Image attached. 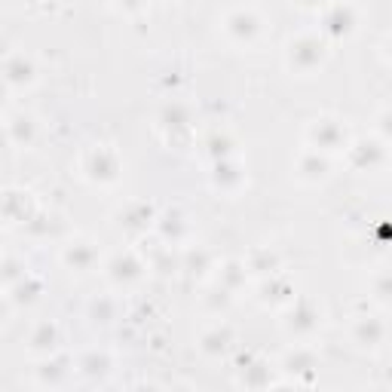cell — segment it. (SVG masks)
<instances>
[{"label": "cell", "mask_w": 392, "mask_h": 392, "mask_svg": "<svg viewBox=\"0 0 392 392\" xmlns=\"http://www.w3.org/2000/svg\"><path fill=\"white\" fill-rule=\"evenodd\" d=\"M3 80L10 89H25L34 80V65L25 58V52H15L3 61Z\"/></svg>", "instance_id": "cell-1"}, {"label": "cell", "mask_w": 392, "mask_h": 392, "mask_svg": "<svg viewBox=\"0 0 392 392\" xmlns=\"http://www.w3.org/2000/svg\"><path fill=\"white\" fill-rule=\"evenodd\" d=\"M322 61V43L313 37H301L297 43H291V65H297V71H310Z\"/></svg>", "instance_id": "cell-2"}, {"label": "cell", "mask_w": 392, "mask_h": 392, "mask_svg": "<svg viewBox=\"0 0 392 392\" xmlns=\"http://www.w3.org/2000/svg\"><path fill=\"white\" fill-rule=\"evenodd\" d=\"M6 138H10L13 148H25V144L34 141V123L25 113H19V117H13L6 123Z\"/></svg>", "instance_id": "cell-3"}, {"label": "cell", "mask_w": 392, "mask_h": 392, "mask_svg": "<svg viewBox=\"0 0 392 392\" xmlns=\"http://www.w3.org/2000/svg\"><path fill=\"white\" fill-rule=\"evenodd\" d=\"M56 340H58L56 325H52V322H40L28 337V350L31 352H52L56 350Z\"/></svg>", "instance_id": "cell-4"}, {"label": "cell", "mask_w": 392, "mask_h": 392, "mask_svg": "<svg viewBox=\"0 0 392 392\" xmlns=\"http://www.w3.org/2000/svg\"><path fill=\"white\" fill-rule=\"evenodd\" d=\"M227 31H230V37H236V40H255V34H258V19L251 13H233L227 19Z\"/></svg>", "instance_id": "cell-5"}, {"label": "cell", "mask_w": 392, "mask_h": 392, "mask_svg": "<svg viewBox=\"0 0 392 392\" xmlns=\"http://www.w3.org/2000/svg\"><path fill=\"white\" fill-rule=\"evenodd\" d=\"M313 141L319 144V148H328V150H334V148H340V141H343V132L334 126L331 120H322L316 129H313Z\"/></svg>", "instance_id": "cell-6"}, {"label": "cell", "mask_w": 392, "mask_h": 392, "mask_svg": "<svg viewBox=\"0 0 392 392\" xmlns=\"http://www.w3.org/2000/svg\"><path fill=\"white\" fill-rule=\"evenodd\" d=\"M356 340L362 343V347H377L383 340V325L377 319H362L356 328Z\"/></svg>", "instance_id": "cell-7"}, {"label": "cell", "mask_w": 392, "mask_h": 392, "mask_svg": "<svg viewBox=\"0 0 392 392\" xmlns=\"http://www.w3.org/2000/svg\"><path fill=\"white\" fill-rule=\"evenodd\" d=\"M95 260V251L89 249V245H71V249L65 251V264L68 267H74V270H86V267Z\"/></svg>", "instance_id": "cell-8"}, {"label": "cell", "mask_w": 392, "mask_h": 392, "mask_svg": "<svg viewBox=\"0 0 392 392\" xmlns=\"http://www.w3.org/2000/svg\"><path fill=\"white\" fill-rule=\"evenodd\" d=\"M230 343V331H209L203 337V350L209 352V356H218V352H224Z\"/></svg>", "instance_id": "cell-9"}, {"label": "cell", "mask_w": 392, "mask_h": 392, "mask_svg": "<svg viewBox=\"0 0 392 392\" xmlns=\"http://www.w3.org/2000/svg\"><path fill=\"white\" fill-rule=\"evenodd\" d=\"M19 279H25V264H22V260H15V258H6L3 260V285L13 288Z\"/></svg>", "instance_id": "cell-10"}, {"label": "cell", "mask_w": 392, "mask_h": 392, "mask_svg": "<svg viewBox=\"0 0 392 392\" xmlns=\"http://www.w3.org/2000/svg\"><path fill=\"white\" fill-rule=\"evenodd\" d=\"M61 377H65V368H58L56 362H49V365H43V368H37V380H40L43 386H58Z\"/></svg>", "instance_id": "cell-11"}, {"label": "cell", "mask_w": 392, "mask_h": 392, "mask_svg": "<svg viewBox=\"0 0 392 392\" xmlns=\"http://www.w3.org/2000/svg\"><path fill=\"white\" fill-rule=\"evenodd\" d=\"M104 157H107L104 150H98V153H95V163H92V168H89L92 178H102V181L113 178V168H117V166H104Z\"/></svg>", "instance_id": "cell-12"}, {"label": "cell", "mask_w": 392, "mask_h": 392, "mask_svg": "<svg viewBox=\"0 0 392 392\" xmlns=\"http://www.w3.org/2000/svg\"><path fill=\"white\" fill-rule=\"evenodd\" d=\"M80 371H83V374H104V371H107V359L92 352V356H86V359L80 362Z\"/></svg>", "instance_id": "cell-13"}, {"label": "cell", "mask_w": 392, "mask_h": 392, "mask_svg": "<svg viewBox=\"0 0 392 392\" xmlns=\"http://www.w3.org/2000/svg\"><path fill=\"white\" fill-rule=\"evenodd\" d=\"M138 273V264H132V260H113V276L117 279H129V276H135Z\"/></svg>", "instance_id": "cell-14"}, {"label": "cell", "mask_w": 392, "mask_h": 392, "mask_svg": "<svg viewBox=\"0 0 392 392\" xmlns=\"http://www.w3.org/2000/svg\"><path fill=\"white\" fill-rule=\"evenodd\" d=\"M304 168H306V175H310V178H322V175H325V159L306 157L304 159Z\"/></svg>", "instance_id": "cell-15"}, {"label": "cell", "mask_w": 392, "mask_h": 392, "mask_svg": "<svg viewBox=\"0 0 392 392\" xmlns=\"http://www.w3.org/2000/svg\"><path fill=\"white\" fill-rule=\"evenodd\" d=\"M316 322H313V313H297V322H291V328H297V331H306V328H313Z\"/></svg>", "instance_id": "cell-16"}, {"label": "cell", "mask_w": 392, "mask_h": 392, "mask_svg": "<svg viewBox=\"0 0 392 392\" xmlns=\"http://www.w3.org/2000/svg\"><path fill=\"white\" fill-rule=\"evenodd\" d=\"M377 295H380V297H392V279H389V276L377 285Z\"/></svg>", "instance_id": "cell-17"}, {"label": "cell", "mask_w": 392, "mask_h": 392, "mask_svg": "<svg viewBox=\"0 0 392 392\" xmlns=\"http://www.w3.org/2000/svg\"><path fill=\"white\" fill-rule=\"evenodd\" d=\"M141 3H144V0H126V6H132V10H138Z\"/></svg>", "instance_id": "cell-18"}]
</instances>
